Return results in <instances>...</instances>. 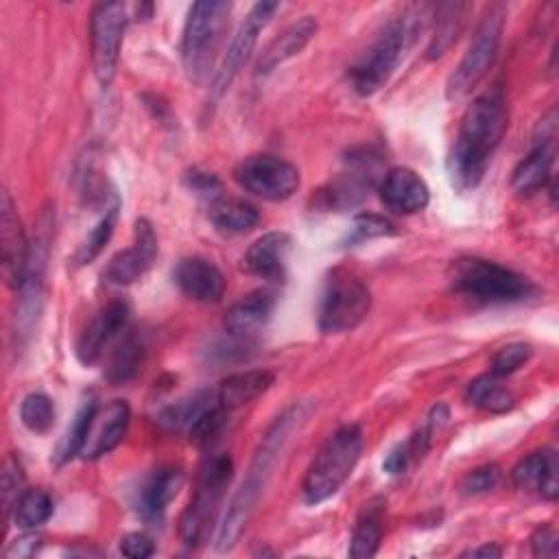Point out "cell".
I'll return each mask as SVG.
<instances>
[{
  "mask_svg": "<svg viewBox=\"0 0 559 559\" xmlns=\"http://www.w3.org/2000/svg\"><path fill=\"white\" fill-rule=\"evenodd\" d=\"M127 28V7L122 2H100L90 17L92 66L100 85H109L116 74L122 35Z\"/></svg>",
  "mask_w": 559,
  "mask_h": 559,
  "instance_id": "11",
  "label": "cell"
},
{
  "mask_svg": "<svg viewBox=\"0 0 559 559\" xmlns=\"http://www.w3.org/2000/svg\"><path fill=\"white\" fill-rule=\"evenodd\" d=\"M207 218L210 223L225 234H242L258 225L260 212L242 199L234 197H216L207 205Z\"/></svg>",
  "mask_w": 559,
  "mask_h": 559,
  "instance_id": "29",
  "label": "cell"
},
{
  "mask_svg": "<svg viewBox=\"0 0 559 559\" xmlns=\"http://www.w3.org/2000/svg\"><path fill=\"white\" fill-rule=\"evenodd\" d=\"M216 404H218L216 389H197L179 397L177 402L164 406L157 415V424L166 430L188 435L197 426V421Z\"/></svg>",
  "mask_w": 559,
  "mask_h": 559,
  "instance_id": "27",
  "label": "cell"
},
{
  "mask_svg": "<svg viewBox=\"0 0 559 559\" xmlns=\"http://www.w3.org/2000/svg\"><path fill=\"white\" fill-rule=\"evenodd\" d=\"M183 467L181 465H159L155 467L140 485L135 509L144 520H162L168 504L175 500L183 485Z\"/></svg>",
  "mask_w": 559,
  "mask_h": 559,
  "instance_id": "21",
  "label": "cell"
},
{
  "mask_svg": "<svg viewBox=\"0 0 559 559\" xmlns=\"http://www.w3.org/2000/svg\"><path fill=\"white\" fill-rule=\"evenodd\" d=\"M465 400L472 406H478L489 413H507L513 408L515 402L513 393L493 373L476 376L465 389Z\"/></svg>",
  "mask_w": 559,
  "mask_h": 559,
  "instance_id": "31",
  "label": "cell"
},
{
  "mask_svg": "<svg viewBox=\"0 0 559 559\" xmlns=\"http://www.w3.org/2000/svg\"><path fill=\"white\" fill-rule=\"evenodd\" d=\"M24 493V472L17 459L7 456L4 465H2V502H4V511L7 515L13 513L15 502L20 500V496Z\"/></svg>",
  "mask_w": 559,
  "mask_h": 559,
  "instance_id": "40",
  "label": "cell"
},
{
  "mask_svg": "<svg viewBox=\"0 0 559 559\" xmlns=\"http://www.w3.org/2000/svg\"><path fill=\"white\" fill-rule=\"evenodd\" d=\"M452 288L478 304H518L535 286L524 275L485 258H459L450 266Z\"/></svg>",
  "mask_w": 559,
  "mask_h": 559,
  "instance_id": "5",
  "label": "cell"
},
{
  "mask_svg": "<svg viewBox=\"0 0 559 559\" xmlns=\"http://www.w3.org/2000/svg\"><path fill=\"white\" fill-rule=\"evenodd\" d=\"M234 179L247 192L266 201H286L299 188V170L284 157L258 153L245 157L236 170Z\"/></svg>",
  "mask_w": 559,
  "mask_h": 559,
  "instance_id": "10",
  "label": "cell"
},
{
  "mask_svg": "<svg viewBox=\"0 0 559 559\" xmlns=\"http://www.w3.org/2000/svg\"><path fill=\"white\" fill-rule=\"evenodd\" d=\"M299 421H301V406L295 404V406H288L282 415H277L275 421L264 432V437L249 463V469H247L238 491L234 493L229 509L218 526V533H216V550L218 552H227L236 546L242 528L247 526V522L258 504L260 493L264 491V487L273 474L277 459L282 456L284 445L288 443V439H290L293 430L299 426Z\"/></svg>",
  "mask_w": 559,
  "mask_h": 559,
  "instance_id": "2",
  "label": "cell"
},
{
  "mask_svg": "<svg viewBox=\"0 0 559 559\" xmlns=\"http://www.w3.org/2000/svg\"><path fill=\"white\" fill-rule=\"evenodd\" d=\"M498 480H500V467L496 463H487L469 469L461 480V489L467 496H478V493L491 491L498 485Z\"/></svg>",
  "mask_w": 559,
  "mask_h": 559,
  "instance_id": "41",
  "label": "cell"
},
{
  "mask_svg": "<svg viewBox=\"0 0 559 559\" xmlns=\"http://www.w3.org/2000/svg\"><path fill=\"white\" fill-rule=\"evenodd\" d=\"M557 454L552 448H542L515 463L511 469V480L520 491L539 493L546 500H555L559 493L557 483Z\"/></svg>",
  "mask_w": 559,
  "mask_h": 559,
  "instance_id": "24",
  "label": "cell"
},
{
  "mask_svg": "<svg viewBox=\"0 0 559 559\" xmlns=\"http://www.w3.org/2000/svg\"><path fill=\"white\" fill-rule=\"evenodd\" d=\"M365 445V437L358 424H345L336 428L317 456L312 459L304 483H301V496L308 504H319L334 496L343 483L354 472L360 452Z\"/></svg>",
  "mask_w": 559,
  "mask_h": 559,
  "instance_id": "4",
  "label": "cell"
},
{
  "mask_svg": "<svg viewBox=\"0 0 559 559\" xmlns=\"http://www.w3.org/2000/svg\"><path fill=\"white\" fill-rule=\"evenodd\" d=\"M531 550L533 557H557V533L550 524L535 528V533L531 535Z\"/></svg>",
  "mask_w": 559,
  "mask_h": 559,
  "instance_id": "44",
  "label": "cell"
},
{
  "mask_svg": "<svg viewBox=\"0 0 559 559\" xmlns=\"http://www.w3.org/2000/svg\"><path fill=\"white\" fill-rule=\"evenodd\" d=\"M129 419L131 408L124 400H111L105 406L96 404L79 456L85 461H94L109 454L124 439Z\"/></svg>",
  "mask_w": 559,
  "mask_h": 559,
  "instance_id": "17",
  "label": "cell"
},
{
  "mask_svg": "<svg viewBox=\"0 0 559 559\" xmlns=\"http://www.w3.org/2000/svg\"><path fill=\"white\" fill-rule=\"evenodd\" d=\"M502 555V548L498 544H483L478 548H469L461 552V557H472V559H498Z\"/></svg>",
  "mask_w": 559,
  "mask_h": 559,
  "instance_id": "46",
  "label": "cell"
},
{
  "mask_svg": "<svg viewBox=\"0 0 559 559\" xmlns=\"http://www.w3.org/2000/svg\"><path fill=\"white\" fill-rule=\"evenodd\" d=\"M0 249H2V277L9 288L20 290L28 269L31 245L26 240L22 221L17 216V210L9 190H2L0 194Z\"/></svg>",
  "mask_w": 559,
  "mask_h": 559,
  "instance_id": "14",
  "label": "cell"
},
{
  "mask_svg": "<svg viewBox=\"0 0 559 559\" xmlns=\"http://www.w3.org/2000/svg\"><path fill=\"white\" fill-rule=\"evenodd\" d=\"M317 33V20L312 15H304L301 20L293 22L290 26H286L258 57L255 63V74H269L271 70H275L280 63L288 61L290 57L299 55L308 41L314 37Z\"/></svg>",
  "mask_w": 559,
  "mask_h": 559,
  "instance_id": "26",
  "label": "cell"
},
{
  "mask_svg": "<svg viewBox=\"0 0 559 559\" xmlns=\"http://www.w3.org/2000/svg\"><path fill=\"white\" fill-rule=\"evenodd\" d=\"M507 98L500 83L480 92L465 109L445 166L452 186L459 192L474 190L491 162L507 131Z\"/></svg>",
  "mask_w": 559,
  "mask_h": 559,
  "instance_id": "1",
  "label": "cell"
},
{
  "mask_svg": "<svg viewBox=\"0 0 559 559\" xmlns=\"http://www.w3.org/2000/svg\"><path fill=\"white\" fill-rule=\"evenodd\" d=\"M52 511H55V502L46 489H41V487L24 489V493L20 496V500L13 507V522L22 531H33V528L46 524L50 520Z\"/></svg>",
  "mask_w": 559,
  "mask_h": 559,
  "instance_id": "33",
  "label": "cell"
},
{
  "mask_svg": "<svg viewBox=\"0 0 559 559\" xmlns=\"http://www.w3.org/2000/svg\"><path fill=\"white\" fill-rule=\"evenodd\" d=\"M502 28H504V7L493 4L483 15L465 55L461 57L459 66L454 68V72L450 74V79L445 83L448 100H452V103L463 100L478 85V81L487 74L489 66L493 63V59L498 55Z\"/></svg>",
  "mask_w": 559,
  "mask_h": 559,
  "instance_id": "9",
  "label": "cell"
},
{
  "mask_svg": "<svg viewBox=\"0 0 559 559\" xmlns=\"http://www.w3.org/2000/svg\"><path fill=\"white\" fill-rule=\"evenodd\" d=\"M378 157L369 151H362L360 155L347 157L349 170L334 177L328 188L321 190L325 207H332L336 212L358 205L373 186V170H376Z\"/></svg>",
  "mask_w": 559,
  "mask_h": 559,
  "instance_id": "18",
  "label": "cell"
},
{
  "mask_svg": "<svg viewBox=\"0 0 559 559\" xmlns=\"http://www.w3.org/2000/svg\"><path fill=\"white\" fill-rule=\"evenodd\" d=\"M20 419L22 424L35 432L46 435L55 426V404L46 393H28L20 404Z\"/></svg>",
  "mask_w": 559,
  "mask_h": 559,
  "instance_id": "37",
  "label": "cell"
},
{
  "mask_svg": "<svg viewBox=\"0 0 559 559\" xmlns=\"http://www.w3.org/2000/svg\"><path fill=\"white\" fill-rule=\"evenodd\" d=\"M371 310V290L365 280L347 269L334 266L319 299V330L323 334H343L360 325Z\"/></svg>",
  "mask_w": 559,
  "mask_h": 559,
  "instance_id": "6",
  "label": "cell"
},
{
  "mask_svg": "<svg viewBox=\"0 0 559 559\" xmlns=\"http://www.w3.org/2000/svg\"><path fill=\"white\" fill-rule=\"evenodd\" d=\"M533 349L528 343H509L504 347H500L493 356H491V365H489V373L504 378L511 376L513 371H518L528 358H531Z\"/></svg>",
  "mask_w": 559,
  "mask_h": 559,
  "instance_id": "39",
  "label": "cell"
},
{
  "mask_svg": "<svg viewBox=\"0 0 559 559\" xmlns=\"http://www.w3.org/2000/svg\"><path fill=\"white\" fill-rule=\"evenodd\" d=\"M280 9V2H255L247 17L240 22L221 66L216 68V74L212 79V94L214 98H218L221 94H225V90L231 85V81L236 79V74L240 72V68L247 63V59L251 57L260 33L266 28V24L271 22V17L275 15V11Z\"/></svg>",
  "mask_w": 559,
  "mask_h": 559,
  "instance_id": "12",
  "label": "cell"
},
{
  "mask_svg": "<svg viewBox=\"0 0 559 559\" xmlns=\"http://www.w3.org/2000/svg\"><path fill=\"white\" fill-rule=\"evenodd\" d=\"M118 207H120L118 201H114V203L105 210V214L98 218V223L90 229V234L81 240V245L76 247V251H74V255H72V262H74L76 266H85V264L94 262V260L100 255V251L105 249V245L109 242V238H111V234H114V229H116Z\"/></svg>",
  "mask_w": 559,
  "mask_h": 559,
  "instance_id": "35",
  "label": "cell"
},
{
  "mask_svg": "<svg viewBox=\"0 0 559 559\" xmlns=\"http://www.w3.org/2000/svg\"><path fill=\"white\" fill-rule=\"evenodd\" d=\"M157 255V236L153 225L146 218H138L133 227V242L131 247L118 251L105 266L103 277L109 284L127 286L140 280L153 264Z\"/></svg>",
  "mask_w": 559,
  "mask_h": 559,
  "instance_id": "16",
  "label": "cell"
},
{
  "mask_svg": "<svg viewBox=\"0 0 559 559\" xmlns=\"http://www.w3.org/2000/svg\"><path fill=\"white\" fill-rule=\"evenodd\" d=\"M275 376L269 369H253V371H240L234 376H227L216 393H218V402L229 411H238L245 404L258 400L262 393H266L273 384Z\"/></svg>",
  "mask_w": 559,
  "mask_h": 559,
  "instance_id": "28",
  "label": "cell"
},
{
  "mask_svg": "<svg viewBox=\"0 0 559 559\" xmlns=\"http://www.w3.org/2000/svg\"><path fill=\"white\" fill-rule=\"evenodd\" d=\"M48 253V238L39 236L31 247L28 269L24 275V282L20 286V306H17V334H26L35 319L39 317L41 301H44V277H46V255Z\"/></svg>",
  "mask_w": 559,
  "mask_h": 559,
  "instance_id": "25",
  "label": "cell"
},
{
  "mask_svg": "<svg viewBox=\"0 0 559 559\" xmlns=\"http://www.w3.org/2000/svg\"><path fill=\"white\" fill-rule=\"evenodd\" d=\"M382 522H384V502L365 504L362 513L354 524L347 555L354 559L373 557L382 542Z\"/></svg>",
  "mask_w": 559,
  "mask_h": 559,
  "instance_id": "30",
  "label": "cell"
},
{
  "mask_svg": "<svg viewBox=\"0 0 559 559\" xmlns=\"http://www.w3.org/2000/svg\"><path fill=\"white\" fill-rule=\"evenodd\" d=\"M96 408V402L94 400H87L81 404V408L76 411L66 437L61 439V443L57 445V452H55V463L61 465V463H68L70 459L79 456L81 454V448H83V441H85V435H87V428H90V419H92V413Z\"/></svg>",
  "mask_w": 559,
  "mask_h": 559,
  "instance_id": "36",
  "label": "cell"
},
{
  "mask_svg": "<svg viewBox=\"0 0 559 559\" xmlns=\"http://www.w3.org/2000/svg\"><path fill=\"white\" fill-rule=\"evenodd\" d=\"M555 140H557V109L552 107L533 133L531 151L518 162L511 173V186L518 194H533L550 181L555 164Z\"/></svg>",
  "mask_w": 559,
  "mask_h": 559,
  "instance_id": "13",
  "label": "cell"
},
{
  "mask_svg": "<svg viewBox=\"0 0 559 559\" xmlns=\"http://www.w3.org/2000/svg\"><path fill=\"white\" fill-rule=\"evenodd\" d=\"M120 552L129 559H146L155 552L153 539L144 533H127L120 539Z\"/></svg>",
  "mask_w": 559,
  "mask_h": 559,
  "instance_id": "43",
  "label": "cell"
},
{
  "mask_svg": "<svg viewBox=\"0 0 559 559\" xmlns=\"http://www.w3.org/2000/svg\"><path fill=\"white\" fill-rule=\"evenodd\" d=\"M229 480L231 461L227 454H212L201 463L194 493L179 520V537L186 546L194 548L207 537Z\"/></svg>",
  "mask_w": 559,
  "mask_h": 559,
  "instance_id": "7",
  "label": "cell"
},
{
  "mask_svg": "<svg viewBox=\"0 0 559 559\" xmlns=\"http://www.w3.org/2000/svg\"><path fill=\"white\" fill-rule=\"evenodd\" d=\"M408 35L411 22L406 15L389 20L365 50V55L354 66H349L347 79L358 96L376 94L391 79L408 44Z\"/></svg>",
  "mask_w": 559,
  "mask_h": 559,
  "instance_id": "8",
  "label": "cell"
},
{
  "mask_svg": "<svg viewBox=\"0 0 559 559\" xmlns=\"http://www.w3.org/2000/svg\"><path fill=\"white\" fill-rule=\"evenodd\" d=\"M183 183L188 186V190H192L199 197H207L210 201L221 197V179L207 170L201 168H192L183 175Z\"/></svg>",
  "mask_w": 559,
  "mask_h": 559,
  "instance_id": "42",
  "label": "cell"
},
{
  "mask_svg": "<svg viewBox=\"0 0 559 559\" xmlns=\"http://www.w3.org/2000/svg\"><path fill=\"white\" fill-rule=\"evenodd\" d=\"M142 354H144L142 343L138 341V336L131 330H127L118 338V343L111 352V358H109V365H107V380L114 382V384L131 380L140 369Z\"/></svg>",
  "mask_w": 559,
  "mask_h": 559,
  "instance_id": "34",
  "label": "cell"
},
{
  "mask_svg": "<svg viewBox=\"0 0 559 559\" xmlns=\"http://www.w3.org/2000/svg\"><path fill=\"white\" fill-rule=\"evenodd\" d=\"M39 546H41V535L35 533V528H33V531H26L20 537H15L11 542V546L4 550V557H9V559H28L39 550Z\"/></svg>",
  "mask_w": 559,
  "mask_h": 559,
  "instance_id": "45",
  "label": "cell"
},
{
  "mask_svg": "<svg viewBox=\"0 0 559 559\" xmlns=\"http://www.w3.org/2000/svg\"><path fill=\"white\" fill-rule=\"evenodd\" d=\"M173 280L186 297L199 304H216L225 293V277L221 269L199 255L179 260L173 269Z\"/></svg>",
  "mask_w": 559,
  "mask_h": 559,
  "instance_id": "20",
  "label": "cell"
},
{
  "mask_svg": "<svg viewBox=\"0 0 559 559\" xmlns=\"http://www.w3.org/2000/svg\"><path fill=\"white\" fill-rule=\"evenodd\" d=\"M293 238L286 231H269L251 242L242 258V269L266 282H282Z\"/></svg>",
  "mask_w": 559,
  "mask_h": 559,
  "instance_id": "23",
  "label": "cell"
},
{
  "mask_svg": "<svg viewBox=\"0 0 559 559\" xmlns=\"http://www.w3.org/2000/svg\"><path fill=\"white\" fill-rule=\"evenodd\" d=\"M378 192L382 205L393 214L421 212L430 201V190L424 177L406 166H395L386 170L382 175Z\"/></svg>",
  "mask_w": 559,
  "mask_h": 559,
  "instance_id": "19",
  "label": "cell"
},
{
  "mask_svg": "<svg viewBox=\"0 0 559 559\" xmlns=\"http://www.w3.org/2000/svg\"><path fill=\"white\" fill-rule=\"evenodd\" d=\"M229 13L231 4L223 0H201L190 7L181 35V61L190 81L205 83L214 79V61L229 24Z\"/></svg>",
  "mask_w": 559,
  "mask_h": 559,
  "instance_id": "3",
  "label": "cell"
},
{
  "mask_svg": "<svg viewBox=\"0 0 559 559\" xmlns=\"http://www.w3.org/2000/svg\"><path fill=\"white\" fill-rule=\"evenodd\" d=\"M463 11L465 4H441L435 13V28L426 48V59H439L448 52V48L456 41V35L463 26Z\"/></svg>",
  "mask_w": 559,
  "mask_h": 559,
  "instance_id": "32",
  "label": "cell"
},
{
  "mask_svg": "<svg viewBox=\"0 0 559 559\" xmlns=\"http://www.w3.org/2000/svg\"><path fill=\"white\" fill-rule=\"evenodd\" d=\"M395 234H397V229L386 216H380L373 212H362L354 218V223L349 227V242H362V240L395 236Z\"/></svg>",
  "mask_w": 559,
  "mask_h": 559,
  "instance_id": "38",
  "label": "cell"
},
{
  "mask_svg": "<svg viewBox=\"0 0 559 559\" xmlns=\"http://www.w3.org/2000/svg\"><path fill=\"white\" fill-rule=\"evenodd\" d=\"M129 330V306L122 299H111L105 304L94 319L85 325L76 341V358L83 365H94L103 358L109 345Z\"/></svg>",
  "mask_w": 559,
  "mask_h": 559,
  "instance_id": "15",
  "label": "cell"
},
{
  "mask_svg": "<svg viewBox=\"0 0 559 559\" xmlns=\"http://www.w3.org/2000/svg\"><path fill=\"white\" fill-rule=\"evenodd\" d=\"M277 306V297L269 288H258L242 295L225 314V334L238 338H251L271 321Z\"/></svg>",
  "mask_w": 559,
  "mask_h": 559,
  "instance_id": "22",
  "label": "cell"
}]
</instances>
